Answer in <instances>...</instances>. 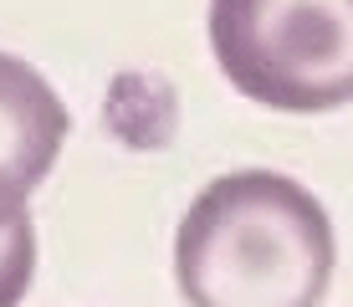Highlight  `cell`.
I'll list each match as a JSON object with an SVG mask.
<instances>
[{
  "mask_svg": "<svg viewBox=\"0 0 353 307\" xmlns=\"http://www.w3.org/2000/svg\"><path fill=\"white\" fill-rule=\"evenodd\" d=\"M174 277L190 307H318L333 281L323 200L276 169L210 179L179 220Z\"/></svg>",
  "mask_w": 353,
  "mask_h": 307,
  "instance_id": "cell-1",
  "label": "cell"
},
{
  "mask_svg": "<svg viewBox=\"0 0 353 307\" xmlns=\"http://www.w3.org/2000/svg\"><path fill=\"white\" fill-rule=\"evenodd\" d=\"M210 46L261 108L327 113L353 103V0H210Z\"/></svg>",
  "mask_w": 353,
  "mask_h": 307,
  "instance_id": "cell-2",
  "label": "cell"
},
{
  "mask_svg": "<svg viewBox=\"0 0 353 307\" xmlns=\"http://www.w3.org/2000/svg\"><path fill=\"white\" fill-rule=\"evenodd\" d=\"M67 143V103L31 61L0 52V226L26 215Z\"/></svg>",
  "mask_w": 353,
  "mask_h": 307,
  "instance_id": "cell-3",
  "label": "cell"
},
{
  "mask_svg": "<svg viewBox=\"0 0 353 307\" xmlns=\"http://www.w3.org/2000/svg\"><path fill=\"white\" fill-rule=\"evenodd\" d=\"M36 277V220L31 210L0 226V307H16Z\"/></svg>",
  "mask_w": 353,
  "mask_h": 307,
  "instance_id": "cell-4",
  "label": "cell"
}]
</instances>
